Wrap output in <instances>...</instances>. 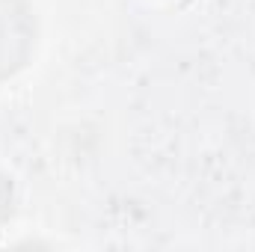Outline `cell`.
<instances>
[{
  "mask_svg": "<svg viewBox=\"0 0 255 252\" xmlns=\"http://www.w3.org/2000/svg\"><path fill=\"white\" fill-rule=\"evenodd\" d=\"M36 12L27 0H0V83L24 71L36 54Z\"/></svg>",
  "mask_w": 255,
  "mask_h": 252,
  "instance_id": "1",
  "label": "cell"
},
{
  "mask_svg": "<svg viewBox=\"0 0 255 252\" xmlns=\"http://www.w3.org/2000/svg\"><path fill=\"white\" fill-rule=\"evenodd\" d=\"M12 211H15V187L12 181L0 172V226H6L12 220Z\"/></svg>",
  "mask_w": 255,
  "mask_h": 252,
  "instance_id": "2",
  "label": "cell"
}]
</instances>
